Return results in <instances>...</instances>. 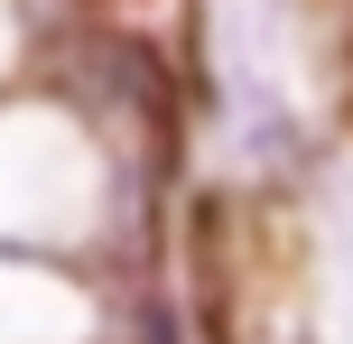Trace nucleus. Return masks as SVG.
<instances>
[{"instance_id":"obj_1","label":"nucleus","mask_w":353,"mask_h":344,"mask_svg":"<svg viewBox=\"0 0 353 344\" xmlns=\"http://www.w3.org/2000/svg\"><path fill=\"white\" fill-rule=\"evenodd\" d=\"M130 344H195L186 298H176V289H140V298H130Z\"/></svg>"}]
</instances>
